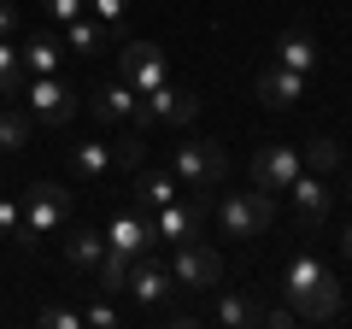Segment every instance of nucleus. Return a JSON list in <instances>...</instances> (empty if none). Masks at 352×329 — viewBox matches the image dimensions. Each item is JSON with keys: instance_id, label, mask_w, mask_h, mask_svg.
<instances>
[{"instance_id": "1", "label": "nucleus", "mask_w": 352, "mask_h": 329, "mask_svg": "<svg viewBox=\"0 0 352 329\" xmlns=\"http://www.w3.org/2000/svg\"><path fill=\"white\" fill-rule=\"evenodd\" d=\"M282 294H288L294 317H305V323H329V317L340 312V282H335V270H329L317 253H294L288 259Z\"/></svg>"}, {"instance_id": "2", "label": "nucleus", "mask_w": 352, "mask_h": 329, "mask_svg": "<svg viewBox=\"0 0 352 329\" xmlns=\"http://www.w3.org/2000/svg\"><path fill=\"white\" fill-rule=\"evenodd\" d=\"M18 206H24V217H18V235L12 241L30 253V247H41V241L71 217V189H59V182H30V194Z\"/></svg>"}, {"instance_id": "3", "label": "nucleus", "mask_w": 352, "mask_h": 329, "mask_svg": "<svg viewBox=\"0 0 352 329\" xmlns=\"http://www.w3.org/2000/svg\"><path fill=\"white\" fill-rule=\"evenodd\" d=\"M194 118H200V89H188V83H159V89H147L135 100L129 124L135 129H153V124L182 129V124H194Z\"/></svg>"}, {"instance_id": "4", "label": "nucleus", "mask_w": 352, "mask_h": 329, "mask_svg": "<svg viewBox=\"0 0 352 329\" xmlns=\"http://www.w3.org/2000/svg\"><path fill=\"white\" fill-rule=\"evenodd\" d=\"M270 217H276V206H270V194L264 189H241V194H217V229H223V241H252L270 229Z\"/></svg>"}, {"instance_id": "5", "label": "nucleus", "mask_w": 352, "mask_h": 329, "mask_svg": "<svg viewBox=\"0 0 352 329\" xmlns=\"http://www.w3.org/2000/svg\"><path fill=\"white\" fill-rule=\"evenodd\" d=\"M170 171H176V182H182L188 194H200V189H217V182H223L229 159H223L217 141H176L170 147Z\"/></svg>"}, {"instance_id": "6", "label": "nucleus", "mask_w": 352, "mask_h": 329, "mask_svg": "<svg viewBox=\"0 0 352 329\" xmlns=\"http://www.w3.org/2000/svg\"><path fill=\"white\" fill-rule=\"evenodd\" d=\"M24 106H30L36 124L59 129V124H71V118H76V89H71V83H59V76H24Z\"/></svg>"}, {"instance_id": "7", "label": "nucleus", "mask_w": 352, "mask_h": 329, "mask_svg": "<svg viewBox=\"0 0 352 329\" xmlns=\"http://www.w3.org/2000/svg\"><path fill=\"white\" fill-rule=\"evenodd\" d=\"M170 277L182 282V288H217V282H223V259H217L206 241L188 235V241L170 247Z\"/></svg>"}, {"instance_id": "8", "label": "nucleus", "mask_w": 352, "mask_h": 329, "mask_svg": "<svg viewBox=\"0 0 352 329\" xmlns=\"http://www.w3.org/2000/svg\"><path fill=\"white\" fill-rule=\"evenodd\" d=\"M300 171H305V159L288 141H264V147L252 153V189H264V194H282Z\"/></svg>"}, {"instance_id": "9", "label": "nucleus", "mask_w": 352, "mask_h": 329, "mask_svg": "<svg viewBox=\"0 0 352 329\" xmlns=\"http://www.w3.org/2000/svg\"><path fill=\"white\" fill-rule=\"evenodd\" d=\"M118 76H124L135 94L159 89V83H170V59H164V47H153V41H129L124 53H118Z\"/></svg>"}, {"instance_id": "10", "label": "nucleus", "mask_w": 352, "mask_h": 329, "mask_svg": "<svg viewBox=\"0 0 352 329\" xmlns=\"http://www.w3.org/2000/svg\"><path fill=\"white\" fill-rule=\"evenodd\" d=\"M288 194H294V217H300V229H323V217H329V206H335V189H329V177H294L288 182Z\"/></svg>"}, {"instance_id": "11", "label": "nucleus", "mask_w": 352, "mask_h": 329, "mask_svg": "<svg viewBox=\"0 0 352 329\" xmlns=\"http://www.w3.org/2000/svg\"><path fill=\"white\" fill-rule=\"evenodd\" d=\"M170 288H176L170 265H159V259H153V253H141L135 265H129V282H124V294H129V300H135V306H159V300H164V294H170Z\"/></svg>"}, {"instance_id": "12", "label": "nucleus", "mask_w": 352, "mask_h": 329, "mask_svg": "<svg viewBox=\"0 0 352 329\" xmlns=\"http://www.w3.org/2000/svg\"><path fill=\"white\" fill-rule=\"evenodd\" d=\"M106 247H112V253H129V259L153 253V217L147 212H118L112 224H106Z\"/></svg>"}, {"instance_id": "13", "label": "nucleus", "mask_w": 352, "mask_h": 329, "mask_svg": "<svg viewBox=\"0 0 352 329\" xmlns=\"http://www.w3.org/2000/svg\"><path fill=\"white\" fill-rule=\"evenodd\" d=\"M147 217H153V241H164V247H176V241H188L200 229V206L194 200H170V206H159Z\"/></svg>"}, {"instance_id": "14", "label": "nucleus", "mask_w": 352, "mask_h": 329, "mask_svg": "<svg viewBox=\"0 0 352 329\" xmlns=\"http://www.w3.org/2000/svg\"><path fill=\"white\" fill-rule=\"evenodd\" d=\"M258 100L264 106H300L305 100V71H288V65H270V71L258 76Z\"/></svg>"}, {"instance_id": "15", "label": "nucleus", "mask_w": 352, "mask_h": 329, "mask_svg": "<svg viewBox=\"0 0 352 329\" xmlns=\"http://www.w3.org/2000/svg\"><path fill=\"white\" fill-rule=\"evenodd\" d=\"M170 200H182V182H176V171H159V164H141L135 171V206L141 212H159V206H170Z\"/></svg>"}, {"instance_id": "16", "label": "nucleus", "mask_w": 352, "mask_h": 329, "mask_svg": "<svg viewBox=\"0 0 352 329\" xmlns=\"http://www.w3.org/2000/svg\"><path fill=\"white\" fill-rule=\"evenodd\" d=\"M100 253H106V235H100V229H71V235H65V270H71V277L100 270Z\"/></svg>"}, {"instance_id": "17", "label": "nucleus", "mask_w": 352, "mask_h": 329, "mask_svg": "<svg viewBox=\"0 0 352 329\" xmlns=\"http://www.w3.org/2000/svg\"><path fill=\"white\" fill-rule=\"evenodd\" d=\"M88 106H94V118H100V124H124V118L135 112V89H129L124 76H118V83H100Z\"/></svg>"}, {"instance_id": "18", "label": "nucleus", "mask_w": 352, "mask_h": 329, "mask_svg": "<svg viewBox=\"0 0 352 329\" xmlns=\"http://www.w3.org/2000/svg\"><path fill=\"white\" fill-rule=\"evenodd\" d=\"M212 323L247 329V323H264V312H258V300H252V294H217V300H212Z\"/></svg>"}, {"instance_id": "19", "label": "nucleus", "mask_w": 352, "mask_h": 329, "mask_svg": "<svg viewBox=\"0 0 352 329\" xmlns=\"http://www.w3.org/2000/svg\"><path fill=\"white\" fill-rule=\"evenodd\" d=\"M106 171H112V147L106 141H76L71 147V177L76 182H100Z\"/></svg>"}, {"instance_id": "20", "label": "nucleus", "mask_w": 352, "mask_h": 329, "mask_svg": "<svg viewBox=\"0 0 352 329\" xmlns=\"http://www.w3.org/2000/svg\"><path fill=\"white\" fill-rule=\"evenodd\" d=\"M317 41L311 36H300V30H288V36L276 41V65H288V71H317Z\"/></svg>"}, {"instance_id": "21", "label": "nucleus", "mask_w": 352, "mask_h": 329, "mask_svg": "<svg viewBox=\"0 0 352 329\" xmlns=\"http://www.w3.org/2000/svg\"><path fill=\"white\" fill-rule=\"evenodd\" d=\"M59 41L53 36H36V41H24V53H18V59H24V71L30 76H59Z\"/></svg>"}, {"instance_id": "22", "label": "nucleus", "mask_w": 352, "mask_h": 329, "mask_svg": "<svg viewBox=\"0 0 352 329\" xmlns=\"http://www.w3.org/2000/svg\"><path fill=\"white\" fill-rule=\"evenodd\" d=\"M106 36H112V30H106L100 18H71V24H65V47L71 53H100Z\"/></svg>"}, {"instance_id": "23", "label": "nucleus", "mask_w": 352, "mask_h": 329, "mask_svg": "<svg viewBox=\"0 0 352 329\" xmlns=\"http://www.w3.org/2000/svg\"><path fill=\"white\" fill-rule=\"evenodd\" d=\"M30 124H36V118H30V112H18V106H0V153H6V147H24V141H30Z\"/></svg>"}, {"instance_id": "24", "label": "nucleus", "mask_w": 352, "mask_h": 329, "mask_svg": "<svg viewBox=\"0 0 352 329\" xmlns=\"http://www.w3.org/2000/svg\"><path fill=\"white\" fill-rule=\"evenodd\" d=\"M305 164H311L317 177H335L340 171V141H329V136H317V141H305V153H300Z\"/></svg>"}, {"instance_id": "25", "label": "nucleus", "mask_w": 352, "mask_h": 329, "mask_svg": "<svg viewBox=\"0 0 352 329\" xmlns=\"http://www.w3.org/2000/svg\"><path fill=\"white\" fill-rule=\"evenodd\" d=\"M24 59H18V47L6 36H0V94H24Z\"/></svg>"}, {"instance_id": "26", "label": "nucleus", "mask_w": 352, "mask_h": 329, "mask_svg": "<svg viewBox=\"0 0 352 329\" xmlns=\"http://www.w3.org/2000/svg\"><path fill=\"white\" fill-rule=\"evenodd\" d=\"M129 265H135L129 253H112V247H106V253H100V288H106V294L124 288V282H129Z\"/></svg>"}, {"instance_id": "27", "label": "nucleus", "mask_w": 352, "mask_h": 329, "mask_svg": "<svg viewBox=\"0 0 352 329\" xmlns=\"http://www.w3.org/2000/svg\"><path fill=\"white\" fill-rule=\"evenodd\" d=\"M141 153H147L141 129H129V136H118V141H112V164H124V171H141Z\"/></svg>"}, {"instance_id": "28", "label": "nucleus", "mask_w": 352, "mask_h": 329, "mask_svg": "<svg viewBox=\"0 0 352 329\" xmlns=\"http://www.w3.org/2000/svg\"><path fill=\"white\" fill-rule=\"evenodd\" d=\"M88 12L100 18L106 30H118V24H124V18H129V0H88Z\"/></svg>"}, {"instance_id": "29", "label": "nucleus", "mask_w": 352, "mask_h": 329, "mask_svg": "<svg viewBox=\"0 0 352 329\" xmlns=\"http://www.w3.org/2000/svg\"><path fill=\"white\" fill-rule=\"evenodd\" d=\"M18 217H24V206H18L12 194H0V241H12V235H18Z\"/></svg>"}, {"instance_id": "30", "label": "nucleus", "mask_w": 352, "mask_h": 329, "mask_svg": "<svg viewBox=\"0 0 352 329\" xmlns=\"http://www.w3.org/2000/svg\"><path fill=\"white\" fill-rule=\"evenodd\" d=\"M41 323H47V329H82V312H71V306H47Z\"/></svg>"}, {"instance_id": "31", "label": "nucleus", "mask_w": 352, "mask_h": 329, "mask_svg": "<svg viewBox=\"0 0 352 329\" xmlns=\"http://www.w3.org/2000/svg\"><path fill=\"white\" fill-rule=\"evenodd\" d=\"M82 323H94V329H118V312H112V300H94L82 312Z\"/></svg>"}, {"instance_id": "32", "label": "nucleus", "mask_w": 352, "mask_h": 329, "mask_svg": "<svg viewBox=\"0 0 352 329\" xmlns=\"http://www.w3.org/2000/svg\"><path fill=\"white\" fill-rule=\"evenodd\" d=\"M41 6H47L59 24H71V18H82V12H88V0H41Z\"/></svg>"}, {"instance_id": "33", "label": "nucleus", "mask_w": 352, "mask_h": 329, "mask_svg": "<svg viewBox=\"0 0 352 329\" xmlns=\"http://www.w3.org/2000/svg\"><path fill=\"white\" fill-rule=\"evenodd\" d=\"M264 323H270V329H288V323H294V306H276V312H264Z\"/></svg>"}, {"instance_id": "34", "label": "nucleus", "mask_w": 352, "mask_h": 329, "mask_svg": "<svg viewBox=\"0 0 352 329\" xmlns=\"http://www.w3.org/2000/svg\"><path fill=\"white\" fill-rule=\"evenodd\" d=\"M12 24H18V12H12V0H0V36H12Z\"/></svg>"}, {"instance_id": "35", "label": "nucleus", "mask_w": 352, "mask_h": 329, "mask_svg": "<svg viewBox=\"0 0 352 329\" xmlns=\"http://www.w3.org/2000/svg\"><path fill=\"white\" fill-rule=\"evenodd\" d=\"M340 259H352V224L340 229Z\"/></svg>"}]
</instances>
